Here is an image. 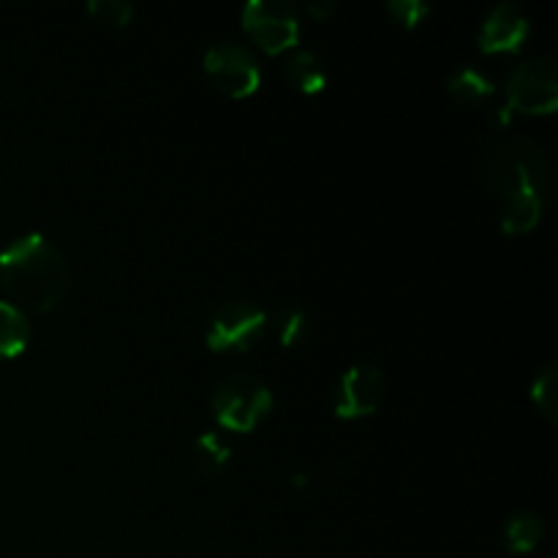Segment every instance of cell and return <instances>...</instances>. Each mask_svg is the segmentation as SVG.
<instances>
[{
    "label": "cell",
    "instance_id": "18",
    "mask_svg": "<svg viewBox=\"0 0 558 558\" xmlns=\"http://www.w3.org/2000/svg\"><path fill=\"white\" fill-rule=\"evenodd\" d=\"M387 11L403 27H417L423 22V16L430 14V5L423 3V0H390Z\"/></svg>",
    "mask_w": 558,
    "mask_h": 558
},
{
    "label": "cell",
    "instance_id": "12",
    "mask_svg": "<svg viewBox=\"0 0 558 558\" xmlns=\"http://www.w3.org/2000/svg\"><path fill=\"white\" fill-rule=\"evenodd\" d=\"M229 458H232V450L218 434H199L194 447H191V463H194V472L199 477L210 480L221 474L227 469Z\"/></svg>",
    "mask_w": 558,
    "mask_h": 558
},
{
    "label": "cell",
    "instance_id": "19",
    "mask_svg": "<svg viewBox=\"0 0 558 558\" xmlns=\"http://www.w3.org/2000/svg\"><path fill=\"white\" fill-rule=\"evenodd\" d=\"M332 9H336V5L327 3L325 0V3H314L308 11H311V16H316V20H325V16L332 14Z\"/></svg>",
    "mask_w": 558,
    "mask_h": 558
},
{
    "label": "cell",
    "instance_id": "16",
    "mask_svg": "<svg viewBox=\"0 0 558 558\" xmlns=\"http://www.w3.org/2000/svg\"><path fill=\"white\" fill-rule=\"evenodd\" d=\"M308 336V316L300 308L281 311L276 319V338L281 347H298Z\"/></svg>",
    "mask_w": 558,
    "mask_h": 558
},
{
    "label": "cell",
    "instance_id": "5",
    "mask_svg": "<svg viewBox=\"0 0 558 558\" xmlns=\"http://www.w3.org/2000/svg\"><path fill=\"white\" fill-rule=\"evenodd\" d=\"M558 107V63L554 58L523 60L507 80V109L526 114H550Z\"/></svg>",
    "mask_w": 558,
    "mask_h": 558
},
{
    "label": "cell",
    "instance_id": "6",
    "mask_svg": "<svg viewBox=\"0 0 558 558\" xmlns=\"http://www.w3.org/2000/svg\"><path fill=\"white\" fill-rule=\"evenodd\" d=\"M243 27L267 54L292 49L300 38V14L287 0H251L243 9Z\"/></svg>",
    "mask_w": 558,
    "mask_h": 558
},
{
    "label": "cell",
    "instance_id": "8",
    "mask_svg": "<svg viewBox=\"0 0 558 558\" xmlns=\"http://www.w3.org/2000/svg\"><path fill=\"white\" fill-rule=\"evenodd\" d=\"M385 401V374L376 365H352L343 371L332 392V412L341 420L374 414Z\"/></svg>",
    "mask_w": 558,
    "mask_h": 558
},
{
    "label": "cell",
    "instance_id": "10",
    "mask_svg": "<svg viewBox=\"0 0 558 558\" xmlns=\"http://www.w3.org/2000/svg\"><path fill=\"white\" fill-rule=\"evenodd\" d=\"M283 71H287L289 85L298 87L300 93H308V96L311 93H322L327 85L325 60L316 52H311V49H298V52H292V58L287 60Z\"/></svg>",
    "mask_w": 558,
    "mask_h": 558
},
{
    "label": "cell",
    "instance_id": "9",
    "mask_svg": "<svg viewBox=\"0 0 558 558\" xmlns=\"http://www.w3.org/2000/svg\"><path fill=\"white\" fill-rule=\"evenodd\" d=\"M529 31H532V25L515 3H499L485 16L477 33V44L485 54L518 52L529 38Z\"/></svg>",
    "mask_w": 558,
    "mask_h": 558
},
{
    "label": "cell",
    "instance_id": "3",
    "mask_svg": "<svg viewBox=\"0 0 558 558\" xmlns=\"http://www.w3.org/2000/svg\"><path fill=\"white\" fill-rule=\"evenodd\" d=\"M272 390L251 374H234L223 379L213 392V414L218 425L234 434H251L272 412Z\"/></svg>",
    "mask_w": 558,
    "mask_h": 558
},
{
    "label": "cell",
    "instance_id": "17",
    "mask_svg": "<svg viewBox=\"0 0 558 558\" xmlns=\"http://www.w3.org/2000/svg\"><path fill=\"white\" fill-rule=\"evenodd\" d=\"M87 11L109 27H125L134 16V5L129 0H90Z\"/></svg>",
    "mask_w": 558,
    "mask_h": 558
},
{
    "label": "cell",
    "instance_id": "1",
    "mask_svg": "<svg viewBox=\"0 0 558 558\" xmlns=\"http://www.w3.org/2000/svg\"><path fill=\"white\" fill-rule=\"evenodd\" d=\"M488 180L501 196V229L526 234L539 223L550 194V163L532 140H510L488 161Z\"/></svg>",
    "mask_w": 558,
    "mask_h": 558
},
{
    "label": "cell",
    "instance_id": "15",
    "mask_svg": "<svg viewBox=\"0 0 558 558\" xmlns=\"http://www.w3.org/2000/svg\"><path fill=\"white\" fill-rule=\"evenodd\" d=\"M532 401L537 403L539 412L556 423V412H558V363L550 360V363L543 365V371L537 374L532 385Z\"/></svg>",
    "mask_w": 558,
    "mask_h": 558
},
{
    "label": "cell",
    "instance_id": "2",
    "mask_svg": "<svg viewBox=\"0 0 558 558\" xmlns=\"http://www.w3.org/2000/svg\"><path fill=\"white\" fill-rule=\"evenodd\" d=\"M0 283L20 311L58 308L71 289V270L63 251L44 234H22L0 251Z\"/></svg>",
    "mask_w": 558,
    "mask_h": 558
},
{
    "label": "cell",
    "instance_id": "4",
    "mask_svg": "<svg viewBox=\"0 0 558 558\" xmlns=\"http://www.w3.org/2000/svg\"><path fill=\"white\" fill-rule=\"evenodd\" d=\"M267 330V314L248 300H229L213 311L207 322L210 352H248Z\"/></svg>",
    "mask_w": 558,
    "mask_h": 558
},
{
    "label": "cell",
    "instance_id": "11",
    "mask_svg": "<svg viewBox=\"0 0 558 558\" xmlns=\"http://www.w3.org/2000/svg\"><path fill=\"white\" fill-rule=\"evenodd\" d=\"M545 523L543 518L534 515V512H518L510 521L505 523V532H501V543L510 554H532L539 543H543Z\"/></svg>",
    "mask_w": 558,
    "mask_h": 558
},
{
    "label": "cell",
    "instance_id": "14",
    "mask_svg": "<svg viewBox=\"0 0 558 558\" xmlns=\"http://www.w3.org/2000/svg\"><path fill=\"white\" fill-rule=\"evenodd\" d=\"M494 80L480 69H461L447 80V93L458 104H480L494 96Z\"/></svg>",
    "mask_w": 558,
    "mask_h": 558
},
{
    "label": "cell",
    "instance_id": "7",
    "mask_svg": "<svg viewBox=\"0 0 558 558\" xmlns=\"http://www.w3.org/2000/svg\"><path fill=\"white\" fill-rule=\"evenodd\" d=\"M202 69L223 96L248 98L262 85L259 63L240 44H216L213 49H207L202 58Z\"/></svg>",
    "mask_w": 558,
    "mask_h": 558
},
{
    "label": "cell",
    "instance_id": "13",
    "mask_svg": "<svg viewBox=\"0 0 558 558\" xmlns=\"http://www.w3.org/2000/svg\"><path fill=\"white\" fill-rule=\"evenodd\" d=\"M31 341V325L25 311L0 300V357H16Z\"/></svg>",
    "mask_w": 558,
    "mask_h": 558
}]
</instances>
